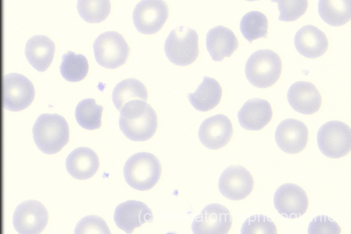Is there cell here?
Segmentation results:
<instances>
[{
	"mask_svg": "<svg viewBox=\"0 0 351 234\" xmlns=\"http://www.w3.org/2000/svg\"><path fill=\"white\" fill-rule=\"evenodd\" d=\"M120 112V129L130 140L147 141L156 133L158 129L157 114L146 101H130Z\"/></svg>",
	"mask_w": 351,
	"mask_h": 234,
	"instance_id": "cell-1",
	"label": "cell"
},
{
	"mask_svg": "<svg viewBox=\"0 0 351 234\" xmlns=\"http://www.w3.org/2000/svg\"><path fill=\"white\" fill-rule=\"evenodd\" d=\"M38 148L48 155L59 153L69 142L70 129L66 119L58 114H43L33 129Z\"/></svg>",
	"mask_w": 351,
	"mask_h": 234,
	"instance_id": "cell-2",
	"label": "cell"
},
{
	"mask_svg": "<svg viewBox=\"0 0 351 234\" xmlns=\"http://www.w3.org/2000/svg\"><path fill=\"white\" fill-rule=\"evenodd\" d=\"M128 184L139 191L149 190L158 182L162 174L159 159L149 153H138L130 157L123 169Z\"/></svg>",
	"mask_w": 351,
	"mask_h": 234,
	"instance_id": "cell-3",
	"label": "cell"
},
{
	"mask_svg": "<svg viewBox=\"0 0 351 234\" xmlns=\"http://www.w3.org/2000/svg\"><path fill=\"white\" fill-rule=\"evenodd\" d=\"M282 72L280 57L270 50H260L247 60L245 73L249 83L258 88H267L279 79Z\"/></svg>",
	"mask_w": 351,
	"mask_h": 234,
	"instance_id": "cell-4",
	"label": "cell"
},
{
	"mask_svg": "<svg viewBox=\"0 0 351 234\" xmlns=\"http://www.w3.org/2000/svg\"><path fill=\"white\" fill-rule=\"evenodd\" d=\"M165 51L168 60L176 66L192 64L199 54L197 33L184 27L175 29L165 42Z\"/></svg>",
	"mask_w": 351,
	"mask_h": 234,
	"instance_id": "cell-5",
	"label": "cell"
},
{
	"mask_svg": "<svg viewBox=\"0 0 351 234\" xmlns=\"http://www.w3.org/2000/svg\"><path fill=\"white\" fill-rule=\"evenodd\" d=\"M93 49L97 64L107 69H117L125 64L130 53L124 38L115 31L100 35L95 40Z\"/></svg>",
	"mask_w": 351,
	"mask_h": 234,
	"instance_id": "cell-6",
	"label": "cell"
},
{
	"mask_svg": "<svg viewBox=\"0 0 351 234\" xmlns=\"http://www.w3.org/2000/svg\"><path fill=\"white\" fill-rule=\"evenodd\" d=\"M317 142L320 151L326 157L338 159L350 151V129L340 121H330L319 129Z\"/></svg>",
	"mask_w": 351,
	"mask_h": 234,
	"instance_id": "cell-7",
	"label": "cell"
},
{
	"mask_svg": "<svg viewBox=\"0 0 351 234\" xmlns=\"http://www.w3.org/2000/svg\"><path fill=\"white\" fill-rule=\"evenodd\" d=\"M169 8L164 0H142L134 9L133 21L143 35L159 32L169 18Z\"/></svg>",
	"mask_w": 351,
	"mask_h": 234,
	"instance_id": "cell-8",
	"label": "cell"
},
{
	"mask_svg": "<svg viewBox=\"0 0 351 234\" xmlns=\"http://www.w3.org/2000/svg\"><path fill=\"white\" fill-rule=\"evenodd\" d=\"M3 104L12 112H21L33 103L36 91L29 79L20 74H10L3 80Z\"/></svg>",
	"mask_w": 351,
	"mask_h": 234,
	"instance_id": "cell-9",
	"label": "cell"
},
{
	"mask_svg": "<svg viewBox=\"0 0 351 234\" xmlns=\"http://www.w3.org/2000/svg\"><path fill=\"white\" fill-rule=\"evenodd\" d=\"M49 213L45 205L35 200L20 204L14 215V225L21 234L40 233L46 228Z\"/></svg>",
	"mask_w": 351,
	"mask_h": 234,
	"instance_id": "cell-10",
	"label": "cell"
},
{
	"mask_svg": "<svg viewBox=\"0 0 351 234\" xmlns=\"http://www.w3.org/2000/svg\"><path fill=\"white\" fill-rule=\"evenodd\" d=\"M232 224L229 209L225 206L208 205L193 220L192 231L195 234L228 233Z\"/></svg>",
	"mask_w": 351,
	"mask_h": 234,
	"instance_id": "cell-11",
	"label": "cell"
},
{
	"mask_svg": "<svg viewBox=\"0 0 351 234\" xmlns=\"http://www.w3.org/2000/svg\"><path fill=\"white\" fill-rule=\"evenodd\" d=\"M218 187L224 197L232 200H243L253 190L254 179L243 166H231L222 172Z\"/></svg>",
	"mask_w": 351,
	"mask_h": 234,
	"instance_id": "cell-12",
	"label": "cell"
},
{
	"mask_svg": "<svg viewBox=\"0 0 351 234\" xmlns=\"http://www.w3.org/2000/svg\"><path fill=\"white\" fill-rule=\"evenodd\" d=\"M274 203L279 214L294 219L305 213L308 206V199L302 187L293 183H285L275 192Z\"/></svg>",
	"mask_w": 351,
	"mask_h": 234,
	"instance_id": "cell-13",
	"label": "cell"
},
{
	"mask_svg": "<svg viewBox=\"0 0 351 234\" xmlns=\"http://www.w3.org/2000/svg\"><path fill=\"white\" fill-rule=\"evenodd\" d=\"M233 134V127L230 119L218 114L206 119L199 129L201 143L211 150L224 147L230 141Z\"/></svg>",
	"mask_w": 351,
	"mask_h": 234,
	"instance_id": "cell-14",
	"label": "cell"
},
{
	"mask_svg": "<svg viewBox=\"0 0 351 234\" xmlns=\"http://www.w3.org/2000/svg\"><path fill=\"white\" fill-rule=\"evenodd\" d=\"M308 131L301 121L287 119L280 122L275 132L278 146L288 154H297L302 151L308 142Z\"/></svg>",
	"mask_w": 351,
	"mask_h": 234,
	"instance_id": "cell-15",
	"label": "cell"
},
{
	"mask_svg": "<svg viewBox=\"0 0 351 234\" xmlns=\"http://www.w3.org/2000/svg\"><path fill=\"white\" fill-rule=\"evenodd\" d=\"M114 219L119 228L127 233H132L136 228L144 223L152 222L154 215L144 203L130 200L117 207Z\"/></svg>",
	"mask_w": 351,
	"mask_h": 234,
	"instance_id": "cell-16",
	"label": "cell"
},
{
	"mask_svg": "<svg viewBox=\"0 0 351 234\" xmlns=\"http://www.w3.org/2000/svg\"><path fill=\"white\" fill-rule=\"evenodd\" d=\"M287 100L293 110L304 115L316 113L322 105V96L316 87L306 81L293 84L288 90Z\"/></svg>",
	"mask_w": 351,
	"mask_h": 234,
	"instance_id": "cell-17",
	"label": "cell"
},
{
	"mask_svg": "<svg viewBox=\"0 0 351 234\" xmlns=\"http://www.w3.org/2000/svg\"><path fill=\"white\" fill-rule=\"evenodd\" d=\"M272 116L269 103L260 99L245 102L237 115L240 125L248 131L261 130L269 123Z\"/></svg>",
	"mask_w": 351,
	"mask_h": 234,
	"instance_id": "cell-18",
	"label": "cell"
},
{
	"mask_svg": "<svg viewBox=\"0 0 351 234\" xmlns=\"http://www.w3.org/2000/svg\"><path fill=\"white\" fill-rule=\"evenodd\" d=\"M294 44L298 53L308 59L322 57L328 48L326 35L312 25L304 26L296 33Z\"/></svg>",
	"mask_w": 351,
	"mask_h": 234,
	"instance_id": "cell-19",
	"label": "cell"
},
{
	"mask_svg": "<svg viewBox=\"0 0 351 234\" xmlns=\"http://www.w3.org/2000/svg\"><path fill=\"white\" fill-rule=\"evenodd\" d=\"M238 47L237 37L226 27L218 26L207 33L206 48L215 62H222L226 57H230Z\"/></svg>",
	"mask_w": 351,
	"mask_h": 234,
	"instance_id": "cell-20",
	"label": "cell"
},
{
	"mask_svg": "<svg viewBox=\"0 0 351 234\" xmlns=\"http://www.w3.org/2000/svg\"><path fill=\"white\" fill-rule=\"evenodd\" d=\"M66 169L75 179L86 180L93 177L98 171L100 161L97 153L89 148L81 147L74 150L67 157Z\"/></svg>",
	"mask_w": 351,
	"mask_h": 234,
	"instance_id": "cell-21",
	"label": "cell"
},
{
	"mask_svg": "<svg viewBox=\"0 0 351 234\" xmlns=\"http://www.w3.org/2000/svg\"><path fill=\"white\" fill-rule=\"evenodd\" d=\"M56 53V45L48 37L36 36L26 46L25 54L30 64L38 71L44 73L51 65Z\"/></svg>",
	"mask_w": 351,
	"mask_h": 234,
	"instance_id": "cell-22",
	"label": "cell"
},
{
	"mask_svg": "<svg viewBox=\"0 0 351 234\" xmlns=\"http://www.w3.org/2000/svg\"><path fill=\"white\" fill-rule=\"evenodd\" d=\"M222 88L214 79L204 77L203 82L195 93L188 94V99L193 107L197 111L206 112L213 109L220 103Z\"/></svg>",
	"mask_w": 351,
	"mask_h": 234,
	"instance_id": "cell-23",
	"label": "cell"
},
{
	"mask_svg": "<svg viewBox=\"0 0 351 234\" xmlns=\"http://www.w3.org/2000/svg\"><path fill=\"white\" fill-rule=\"evenodd\" d=\"M318 12L327 25L341 27L350 20V0H319Z\"/></svg>",
	"mask_w": 351,
	"mask_h": 234,
	"instance_id": "cell-24",
	"label": "cell"
},
{
	"mask_svg": "<svg viewBox=\"0 0 351 234\" xmlns=\"http://www.w3.org/2000/svg\"><path fill=\"white\" fill-rule=\"evenodd\" d=\"M148 92L145 85L136 79H129L119 83L114 88L112 101L120 112L128 102L135 100L146 101Z\"/></svg>",
	"mask_w": 351,
	"mask_h": 234,
	"instance_id": "cell-25",
	"label": "cell"
},
{
	"mask_svg": "<svg viewBox=\"0 0 351 234\" xmlns=\"http://www.w3.org/2000/svg\"><path fill=\"white\" fill-rule=\"evenodd\" d=\"M60 72L64 79L69 82L82 81L89 72L88 59L83 55L69 51L62 57Z\"/></svg>",
	"mask_w": 351,
	"mask_h": 234,
	"instance_id": "cell-26",
	"label": "cell"
},
{
	"mask_svg": "<svg viewBox=\"0 0 351 234\" xmlns=\"http://www.w3.org/2000/svg\"><path fill=\"white\" fill-rule=\"evenodd\" d=\"M268 26L267 18L263 14L251 12L241 19L240 30L243 38L252 44L258 39L267 38Z\"/></svg>",
	"mask_w": 351,
	"mask_h": 234,
	"instance_id": "cell-27",
	"label": "cell"
},
{
	"mask_svg": "<svg viewBox=\"0 0 351 234\" xmlns=\"http://www.w3.org/2000/svg\"><path fill=\"white\" fill-rule=\"evenodd\" d=\"M104 107L93 99L81 101L77 106L75 117L78 124L86 130H96L101 127Z\"/></svg>",
	"mask_w": 351,
	"mask_h": 234,
	"instance_id": "cell-28",
	"label": "cell"
},
{
	"mask_svg": "<svg viewBox=\"0 0 351 234\" xmlns=\"http://www.w3.org/2000/svg\"><path fill=\"white\" fill-rule=\"evenodd\" d=\"M110 0H78L77 10L81 18L90 24L105 21L111 12Z\"/></svg>",
	"mask_w": 351,
	"mask_h": 234,
	"instance_id": "cell-29",
	"label": "cell"
},
{
	"mask_svg": "<svg viewBox=\"0 0 351 234\" xmlns=\"http://www.w3.org/2000/svg\"><path fill=\"white\" fill-rule=\"evenodd\" d=\"M278 4L280 12L279 21L294 22L300 18L306 12L308 0H271Z\"/></svg>",
	"mask_w": 351,
	"mask_h": 234,
	"instance_id": "cell-30",
	"label": "cell"
},
{
	"mask_svg": "<svg viewBox=\"0 0 351 234\" xmlns=\"http://www.w3.org/2000/svg\"><path fill=\"white\" fill-rule=\"evenodd\" d=\"M242 234H275L277 228L274 222L264 215H254L247 218L243 224Z\"/></svg>",
	"mask_w": 351,
	"mask_h": 234,
	"instance_id": "cell-31",
	"label": "cell"
},
{
	"mask_svg": "<svg viewBox=\"0 0 351 234\" xmlns=\"http://www.w3.org/2000/svg\"><path fill=\"white\" fill-rule=\"evenodd\" d=\"M75 233L77 234H110L111 231L106 222L102 218L93 215L82 218L77 224Z\"/></svg>",
	"mask_w": 351,
	"mask_h": 234,
	"instance_id": "cell-32",
	"label": "cell"
},
{
	"mask_svg": "<svg viewBox=\"0 0 351 234\" xmlns=\"http://www.w3.org/2000/svg\"><path fill=\"white\" fill-rule=\"evenodd\" d=\"M341 233L339 225L330 218L325 215L317 216L310 222L308 228L309 234H339Z\"/></svg>",
	"mask_w": 351,
	"mask_h": 234,
	"instance_id": "cell-33",
	"label": "cell"
},
{
	"mask_svg": "<svg viewBox=\"0 0 351 234\" xmlns=\"http://www.w3.org/2000/svg\"><path fill=\"white\" fill-rule=\"evenodd\" d=\"M246 1L254 2V1H258V0H246Z\"/></svg>",
	"mask_w": 351,
	"mask_h": 234,
	"instance_id": "cell-34",
	"label": "cell"
}]
</instances>
